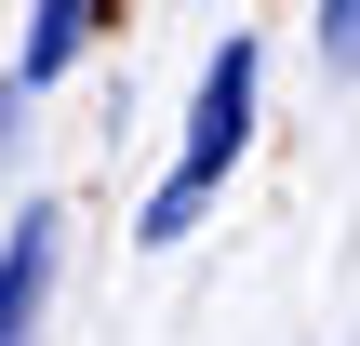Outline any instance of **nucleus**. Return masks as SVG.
Listing matches in <instances>:
<instances>
[{"instance_id": "obj_3", "label": "nucleus", "mask_w": 360, "mask_h": 346, "mask_svg": "<svg viewBox=\"0 0 360 346\" xmlns=\"http://www.w3.org/2000/svg\"><path fill=\"white\" fill-rule=\"evenodd\" d=\"M80 40H94V0H40L27 13V53H13V93H53L80 67Z\"/></svg>"}, {"instance_id": "obj_4", "label": "nucleus", "mask_w": 360, "mask_h": 346, "mask_svg": "<svg viewBox=\"0 0 360 346\" xmlns=\"http://www.w3.org/2000/svg\"><path fill=\"white\" fill-rule=\"evenodd\" d=\"M321 67L360 80V0H321Z\"/></svg>"}, {"instance_id": "obj_1", "label": "nucleus", "mask_w": 360, "mask_h": 346, "mask_svg": "<svg viewBox=\"0 0 360 346\" xmlns=\"http://www.w3.org/2000/svg\"><path fill=\"white\" fill-rule=\"evenodd\" d=\"M254 80H267V53H254V40H214V67H200V107H187V160H174V187L134 213V240H147V253H174V240L200 227V200L240 173V147H254Z\"/></svg>"}, {"instance_id": "obj_2", "label": "nucleus", "mask_w": 360, "mask_h": 346, "mask_svg": "<svg viewBox=\"0 0 360 346\" xmlns=\"http://www.w3.org/2000/svg\"><path fill=\"white\" fill-rule=\"evenodd\" d=\"M40 307H53V213H13L0 227V346L40 333Z\"/></svg>"}]
</instances>
